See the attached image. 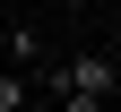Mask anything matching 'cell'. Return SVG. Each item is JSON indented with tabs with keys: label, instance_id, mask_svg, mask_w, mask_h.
Segmentation results:
<instances>
[{
	"label": "cell",
	"instance_id": "1",
	"mask_svg": "<svg viewBox=\"0 0 121 112\" xmlns=\"http://www.w3.org/2000/svg\"><path fill=\"white\" fill-rule=\"evenodd\" d=\"M26 104H35V86H26V78H9V69H0V112H26Z\"/></svg>",
	"mask_w": 121,
	"mask_h": 112
},
{
	"label": "cell",
	"instance_id": "2",
	"mask_svg": "<svg viewBox=\"0 0 121 112\" xmlns=\"http://www.w3.org/2000/svg\"><path fill=\"white\" fill-rule=\"evenodd\" d=\"M26 112H60V104H43V95H35V104H26Z\"/></svg>",
	"mask_w": 121,
	"mask_h": 112
}]
</instances>
